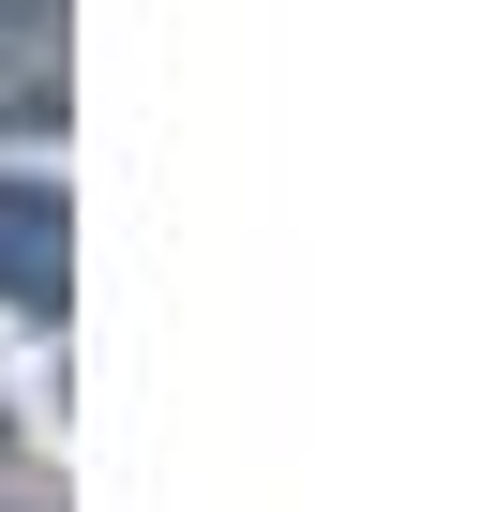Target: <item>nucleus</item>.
<instances>
[{"label":"nucleus","mask_w":497,"mask_h":512,"mask_svg":"<svg viewBox=\"0 0 497 512\" xmlns=\"http://www.w3.org/2000/svg\"><path fill=\"white\" fill-rule=\"evenodd\" d=\"M0 452H16V422H0Z\"/></svg>","instance_id":"obj_3"},{"label":"nucleus","mask_w":497,"mask_h":512,"mask_svg":"<svg viewBox=\"0 0 497 512\" xmlns=\"http://www.w3.org/2000/svg\"><path fill=\"white\" fill-rule=\"evenodd\" d=\"M0 512H31V497H0Z\"/></svg>","instance_id":"obj_4"},{"label":"nucleus","mask_w":497,"mask_h":512,"mask_svg":"<svg viewBox=\"0 0 497 512\" xmlns=\"http://www.w3.org/2000/svg\"><path fill=\"white\" fill-rule=\"evenodd\" d=\"M61 46H76L61 0H0V136H46L61 121Z\"/></svg>","instance_id":"obj_1"},{"label":"nucleus","mask_w":497,"mask_h":512,"mask_svg":"<svg viewBox=\"0 0 497 512\" xmlns=\"http://www.w3.org/2000/svg\"><path fill=\"white\" fill-rule=\"evenodd\" d=\"M61 272H76V256H61V196L46 181H0V302L61 317Z\"/></svg>","instance_id":"obj_2"}]
</instances>
